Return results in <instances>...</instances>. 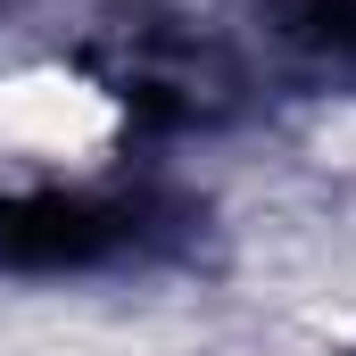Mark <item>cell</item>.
<instances>
[{"instance_id": "1", "label": "cell", "mask_w": 356, "mask_h": 356, "mask_svg": "<svg viewBox=\"0 0 356 356\" xmlns=\"http://www.w3.org/2000/svg\"><path fill=\"white\" fill-rule=\"evenodd\" d=\"M124 141V99L67 58L0 67V158L25 175H91Z\"/></svg>"}]
</instances>
